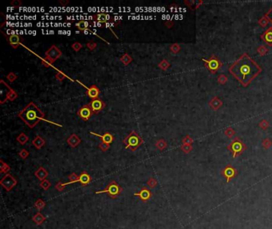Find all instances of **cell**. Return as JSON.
<instances>
[{
    "label": "cell",
    "mask_w": 272,
    "mask_h": 229,
    "mask_svg": "<svg viewBox=\"0 0 272 229\" xmlns=\"http://www.w3.org/2000/svg\"><path fill=\"white\" fill-rule=\"evenodd\" d=\"M229 72L243 86L247 87L260 72L262 69L255 61L243 53L229 67Z\"/></svg>",
    "instance_id": "6da1fadb"
},
{
    "label": "cell",
    "mask_w": 272,
    "mask_h": 229,
    "mask_svg": "<svg viewBox=\"0 0 272 229\" xmlns=\"http://www.w3.org/2000/svg\"><path fill=\"white\" fill-rule=\"evenodd\" d=\"M18 117L20 118L30 129H33L45 118V113L35 103L30 102L18 114Z\"/></svg>",
    "instance_id": "7a4b0ae2"
},
{
    "label": "cell",
    "mask_w": 272,
    "mask_h": 229,
    "mask_svg": "<svg viewBox=\"0 0 272 229\" xmlns=\"http://www.w3.org/2000/svg\"><path fill=\"white\" fill-rule=\"evenodd\" d=\"M126 149H129L131 151H136L144 143V140L135 131H132L123 140Z\"/></svg>",
    "instance_id": "3957f363"
},
{
    "label": "cell",
    "mask_w": 272,
    "mask_h": 229,
    "mask_svg": "<svg viewBox=\"0 0 272 229\" xmlns=\"http://www.w3.org/2000/svg\"><path fill=\"white\" fill-rule=\"evenodd\" d=\"M122 188L118 185V182H116V181H111L107 185V186L105 187V189L100 190V191H97L95 193L96 194L106 193L111 199H116L121 194V193L122 192Z\"/></svg>",
    "instance_id": "277c9868"
},
{
    "label": "cell",
    "mask_w": 272,
    "mask_h": 229,
    "mask_svg": "<svg viewBox=\"0 0 272 229\" xmlns=\"http://www.w3.org/2000/svg\"><path fill=\"white\" fill-rule=\"evenodd\" d=\"M227 149L232 152V157L236 158L247 149V147L240 139L236 138L234 140H232L231 143L228 145Z\"/></svg>",
    "instance_id": "5b68a950"
},
{
    "label": "cell",
    "mask_w": 272,
    "mask_h": 229,
    "mask_svg": "<svg viewBox=\"0 0 272 229\" xmlns=\"http://www.w3.org/2000/svg\"><path fill=\"white\" fill-rule=\"evenodd\" d=\"M45 55V60L49 61L50 64H53L55 61H57L59 57H61V56L62 55V51H61L56 45H52V46L46 52Z\"/></svg>",
    "instance_id": "8992f818"
},
{
    "label": "cell",
    "mask_w": 272,
    "mask_h": 229,
    "mask_svg": "<svg viewBox=\"0 0 272 229\" xmlns=\"http://www.w3.org/2000/svg\"><path fill=\"white\" fill-rule=\"evenodd\" d=\"M17 180L15 179V177H13L11 174H7L0 181V185L7 192H10V190L17 185Z\"/></svg>",
    "instance_id": "52a82bcc"
},
{
    "label": "cell",
    "mask_w": 272,
    "mask_h": 229,
    "mask_svg": "<svg viewBox=\"0 0 272 229\" xmlns=\"http://www.w3.org/2000/svg\"><path fill=\"white\" fill-rule=\"evenodd\" d=\"M203 61H204L206 68H207V69L209 70L212 73H215V72L220 69V66H221V62L219 61V59H218L217 57H215V56H212V57H210L209 59H207V60L203 59Z\"/></svg>",
    "instance_id": "ba28073f"
},
{
    "label": "cell",
    "mask_w": 272,
    "mask_h": 229,
    "mask_svg": "<svg viewBox=\"0 0 272 229\" xmlns=\"http://www.w3.org/2000/svg\"><path fill=\"white\" fill-rule=\"evenodd\" d=\"M77 114L78 116L83 120V121H88L90 120V118L92 117V115L93 114L91 107H90V104H85L83 107H82L80 109L77 111Z\"/></svg>",
    "instance_id": "9c48e42d"
},
{
    "label": "cell",
    "mask_w": 272,
    "mask_h": 229,
    "mask_svg": "<svg viewBox=\"0 0 272 229\" xmlns=\"http://www.w3.org/2000/svg\"><path fill=\"white\" fill-rule=\"evenodd\" d=\"M222 174L226 178L227 183H229L237 175V170L231 165H227L222 170Z\"/></svg>",
    "instance_id": "30bf717a"
},
{
    "label": "cell",
    "mask_w": 272,
    "mask_h": 229,
    "mask_svg": "<svg viewBox=\"0 0 272 229\" xmlns=\"http://www.w3.org/2000/svg\"><path fill=\"white\" fill-rule=\"evenodd\" d=\"M0 93H1V100H0V104H3L4 103L7 101V95L9 94V92L11 90V88L9 85L5 83V81L3 80H0Z\"/></svg>",
    "instance_id": "8fae6325"
},
{
    "label": "cell",
    "mask_w": 272,
    "mask_h": 229,
    "mask_svg": "<svg viewBox=\"0 0 272 229\" xmlns=\"http://www.w3.org/2000/svg\"><path fill=\"white\" fill-rule=\"evenodd\" d=\"M90 105L91 109H92L93 114H98L101 111H102L105 107V104L104 101L100 100L99 98L96 100H93L90 102Z\"/></svg>",
    "instance_id": "7c38bea8"
},
{
    "label": "cell",
    "mask_w": 272,
    "mask_h": 229,
    "mask_svg": "<svg viewBox=\"0 0 272 229\" xmlns=\"http://www.w3.org/2000/svg\"><path fill=\"white\" fill-rule=\"evenodd\" d=\"M6 39L13 49H17L23 42V37L18 34H10L9 36H7Z\"/></svg>",
    "instance_id": "4fadbf2b"
},
{
    "label": "cell",
    "mask_w": 272,
    "mask_h": 229,
    "mask_svg": "<svg viewBox=\"0 0 272 229\" xmlns=\"http://www.w3.org/2000/svg\"><path fill=\"white\" fill-rule=\"evenodd\" d=\"M92 18L94 20V22L99 23H110V22H114L113 18L109 14H104V13H101V14H97V15H93L92 16Z\"/></svg>",
    "instance_id": "5bb4252c"
},
{
    "label": "cell",
    "mask_w": 272,
    "mask_h": 229,
    "mask_svg": "<svg viewBox=\"0 0 272 229\" xmlns=\"http://www.w3.org/2000/svg\"><path fill=\"white\" fill-rule=\"evenodd\" d=\"M134 196L139 197L143 202H147L148 201H149L151 199L152 193L150 189H147V187L144 186L141 188V189L139 192L134 193Z\"/></svg>",
    "instance_id": "9a60e30c"
},
{
    "label": "cell",
    "mask_w": 272,
    "mask_h": 229,
    "mask_svg": "<svg viewBox=\"0 0 272 229\" xmlns=\"http://www.w3.org/2000/svg\"><path fill=\"white\" fill-rule=\"evenodd\" d=\"M101 93V90L100 88L98 87H97L95 85H91L89 88L87 89L86 92H85V94L88 97L90 98L91 100H96V99H98L99 97V96H100Z\"/></svg>",
    "instance_id": "2e32d148"
},
{
    "label": "cell",
    "mask_w": 272,
    "mask_h": 229,
    "mask_svg": "<svg viewBox=\"0 0 272 229\" xmlns=\"http://www.w3.org/2000/svg\"><path fill=\"white\" fill-rule=\"evenodd\" d=\"M92 182V177L86 171H83L79 175L78 182H80L82 186H87L90 182Z\"/></svg>",
    "instance_id": "e0dca14e"
},
{
    "label": "cell",
    "mask_w": 272,
    "mask_h": 229,
    "mask_svg": "<svg viewBox=\"0 0 272 229\" xmlns=\"http://www.w3.org/2000/svg\"><path fill=\"white\" fill-rule=\"evenodd\" d=\"M66 142H67L68 145H69L71 148H75V147H77L78 145L80 144L81 142H82V140H81L80 138L78 137L76 134H72L70 137L68 138L67 140H66Z\"/></svg>",
    "instance_id": "ac0fdd59"
},
{
    "label": "cell",
    "mask_w": 272,
    "mask_h": 229,
    "mask_svg": "<svg viewBox=\"0 0 272 229\" xmlns=\"http://www.w3.org/2000/svg\"><path fill=\"white\" fill-rule=\"evenodd\" d=\"M261 38L262 40L266 44H267L270 46H272V26L268 28L266 31H265L262 35H261Z\"/></svg>",
    "instance_id": "d6986e66"
},
{
    "label": "cell",
    "mask_w": 272,
    "mask_h": 229,
    "mask_svg": "<svg viewBox=\"0 0 272 229\" xmlns=\"http://www.w3.org/2000/svg\"><path fill=\"white\" fill-rule=\"evenodd\" d=\"M90 134L97 135V136H98V137H100L101 139V142H105V143H108V144L112 143V141L114 140V137H113V135H112L111 133H110V132H105V134H103L102 135L95 134V133H93V132H90Z\"/></svg>",
    "instance_id": "ffe728a7"
},
{
    "label": "cell",
    "mask_w": 272,
    "mask_h": 229,
    "mask_svg": "<svg viewBox=\"0 0 272 229\" xmlns=\"http://www.w3.org/2000/svg\"><path fill=\"white\" fill-rule=\"evenodd\" d=\"M35 177H37L39 181L43 182V181L46 180V178L48 177L49 173H48V171L45 168H43V166H40L36 170V172L35 173Z\"/></svg>",
    "instance_id": "44dd1931"
},
{
    "label": "cell",
    "mask_w": 272,
    "mask_h": 229,
    "mask_svg": "<svg viewBox=\"0 0 272 229\" xmlns=\"http://www.w3.org/2000/svg\"><path fill=\"white\" fill-rule=\"evenodd\" d=\"M32 144L36 149L40 150L45 146L46 141L44 139H43V138L41 137L40 135H37V136L33 139Z\"/></svg>",
    "instance_id": "7402d4cb"
},
{
    "label": "cell",
    "mask_w": 272,
    "mask_h": 229,
    "mask_svg": "<svg viewBox=\"0 0 272 229\" xmlns=\"http://www.w3.org/2000/svg\"><path fill=\"white\" fill-rule=\"evenodd\" d=\"M91 25V23L87 21H79L78 23H76V27L81 31H85V30H89V27Z\"/></svg>",
    "instance_id": "603a6c76"
},
{
    "label": "cell",
    "mask_w": 272,
    "mask_h": 229,
    "mask_svg": "<svg viewBox=\"0 0 272 229\" xmlns=\"http://www.w3.org/2000/svg\"><path fill=\"white\" fill-rule=\"evenodd\" d=\"M46 220V218L39 212H37V213L32 217V220L35 222L37 225H41L43 222H45Z\"/></svg>",
    "instance_id": "cb8c5ba5"
},
{
    "label": "cell",
    "mask_w": 272,
    "mask_h": 229,
    "mask_svg": "<svg viewBox=\"0 0 272 229\" xmlns=\"http://www.w3.org/2000/svg\"><path fill=\"white\" fill-rule=\"evenodd\" d=\"M120 61L122 62V64L125 66H127L130 64V63L132 61V58L131 57L129 54H128V53H125L124 55L121 56V57L120 58Z\"/></svg>",
    "instance_id": "d4e9b609"
},
{
    "label": "cell",
    "mask_w": 272,
    "mask_h": 229,
    "mask_svg": "<svg viewBox=\"0 0 272 229\" xmlns=\"http://www.w3.org/2000/svg\"><path fill=\"white\" fill-rule=\"evenodd\" d=\"M155 146H156V147H157L159 150H160V151H163V150H164L167 147L168 144H167V142H165L164 139H159L156 142V143H155Z\"/></svg>",
    "instance_id": "484cf974"
},
{
    "label": "cell",
    "mask_w": 272,
    "mask_h": 229,
    "mask_svg": "<svg viewBox=\"0 0 272 229\" xmlns=\"http://www.w3.org/2000/svg\"><path fill=\"white\" fill-rule=\"evenodd\" d=\"M0 163H1V166H0V170H1V173L2 174H8V172L10 171V166L8 164H7L6 162H4L3 160H0Z\"/></svg>",
    "instance_id": "4316f807"
},
{
    "label": "cell",
    "mask_w": 272,
    "mask_h": 229,
    "mask_svg": "<svg viewBox=\"0 0 272 229\" xmlns=\"http://www.w3.org/2000/svg\"><path fill=\"white\" fill-rule=\"evenodd\" d=\"M16 139H17L18 142H19L21 145H24L28 142L29 137L26 134H24V133H21L20 135L18 136Z\"/></svg>",
    "instance_id": "83f0119b"
},
{
    "label": "cell",
    "mask_w": 272,
    "mask_h": 229,
    "mask_svg": "<svg viewBox=\"0 0 272 229\" xmlns=\"http://www.w3.org/2000/svg\"><path fill=\"white\" fill-rule=\"evenodd\" d=\"M69 180H70V181L65 183L66 185H67L74 184V183H76V182H78V180H79V175L76 174L75 173H72V174L69 176Z\"/></svg>",
    "instance_id": "f1b7e54d"
},
{
    "label": "cell",
    "mask_w": 272,
    "mask_h": 229,
    "mask_svg": "<svg viewBox=\"0 0 272 229\" xmlns=\"http://www.w3.org/2000/svg\"><path fill=\"white\" fill-rule=\"evenodd\" d=\"M46 206V202L44 201H43L42 199H38L37 200L35 203V207L36 209L38 210V211H41L42 209Z\"/></svg>",
    "instance_id": "f546056e"
},
{
    "label": "cell",
    "mask_w": 272,
    "mask_h": 229,
    "mask_svg": "<svg viewBox=\"0 0 272 229\" xmlns=\"http://www.w3.org/2000/svg\"><path fill=\"white\" fill-rule=\"evenodd\" d=\"M158 67L163 71H166V70L170 67V64L168 63L167 60H162L159 64H158Z\"/></svg>",
    "instance_id": "4dcf8cb0"
},
{
    "label": "cell",
    "mask_w": 272,
    "mask_h": 229,
    "mask_svg": "<svg viewBox=\"0 0 272 229\" xmlns=\"http://www.w3.org/2000/svg\"><path fill=\"white\" fill-rule=\"evenodd\" d=\"M147 185L149 187L150 189H154L157 185V181L153 177H150L149 179L147 181Z\"/></svg>",
    "instance_id": "1f68e13d"
},
{
    "label": "cell",
    "mask_w": 272,
    "mask_h": 229,
    "mask_svg": "<svg viewBox=\"0 0 272 229\" xmlns=\"http://www.w3.org/2000/svg\"><path fill=\"white\" fill-rule=\"evenodd\" d=\"M40 186L43 188L44 190H48V189H50V186H51V183H50L48 180H44L43 182H40Z\"/></svg>",
    "instance_id": "d6a6232c"
},
{
    "label": "cell",
    "mask_w": 272,
    "mask_h": 229,
    "mask_svg": "<svg viewBox=\"0 0 272 229\" xmlns=\"http://www.w3.org/2000/svg\"><path fill=\"white\" fill-rule=\"evenodd\" d=\"M65 186H66V185L65 183H62V182H58L57 184L55 185V189L57 190V191H59V192H62L63 191L64 189H65Z\"/></svg>",
    "instance_id": "836d02e7"
},
{
    "label": "cell",
    "mask_w": 272,
    "mask_h": 229,
    "mask_svg": "<svg viewBox=\"0 0 272 229\" xmlns=\"http://www.w3.org/2000/svg\"><path fill=\"white\" fill-rule=\"evenodd\" d=\"M29 155H30V153H29L28 150H26V149L21 150L20 152L18 153V156H19L21 158H23V159H26V158L29 157Z\"/></svg>",
    "instance_id": "e575fe53"
},
{
    "label": "cell",
    "mask_w": 272,
    "mask_h": 229,
    "mask_svg": "<svg viewBox=\"0 0 272 229\" xmlns=\"http://www.w3.org/2000/svg\"><path fill=\"white\" fill-rule=\"evenodd\" d=\"M98 147H99V149H100L101 150H102L103 152H106L108 150L110 149V144H108V143H105V142H101Z\"/></svg>",
    "instance_id": "d590c367"
},
{
    "label": "cell",
    "mask_w": 272,
    "mask_h": 229,
    "mask_svg": "<svg viewBox=\"0 0 272 229\" xmlns=\"http://www.w3.org/2000/svg\"><path fill=\"white\" fill-rule=\"evenodd\" d=\"M17 75L15 74V73H14V72H10V73H9V74L7 75V79L8 80H9V81H10V82H14V81H15V80H16V79H17Z\"/></svg>",
    "instance_id": "8d00e7d4"
},
{
    "label": "cell",
    "mask_w": 272,
    "mask_h": 229,
    "mask_svg": "<svg viewBox=\"0 0 272 229\" xmlns=\"http://www.w3.org/2000/svg\"><path fill=\"white\" fill-rule=\"evenodd\" d=\"M180 45H178V44H173L170 46V50L172 51V53H177L179 51H180Z\"/></svg>",
    "instance_id": "74e56055"
},
{
    "label": "cell",
    "mask_w": 272,
    "mask_h": 229,
    "mask_svg": "<svg viewBox=\"0 0 272 229\" xmlns=\"http://www.w3.org/2000/svg\"><path fill=\"white\" fill-rule=\"evenodd\" d=\"M71 47H72V49L74 50V51L78 52V51L82 48V45L80 42H74L72 45H71Z\"/></svg>",
    "instance_id": "f35d334b"
},
{
    "label": "cell",
    "mask_w": 272,
    "mask_h": 229,
    "mask_svg": "<svg viewBox=\"0 0 272 229\" xmlns=\"http://www.w3.org/2000/svg\"><path fill=\"white\" fill-rule=\"evenodd\" d=\"M86 47H87L90 50L93 51V50H94L95 49H96V47H97V44H96L94 42L90 41V42H88L87 44H86Z\"/></svg>",
    "instance_id": "ab89813d"
},
{
    "label": "cell",
    "mask_w": 272,
    "mask_h": 229,
    "mask_svg": "<svg viewBox=\"0 0 272 229\" xmlns=\"http://www.w3.org/2000/svg\"><path fill=\"white\" fill-rule=\"evenodd\" d=\"M192 147L191 145H186V144H183V146L181 147V150H182L183 151L185 152V153H189L191 150H192Z\"/></svg>",
    "instance_id": "60d3db41"
},
{
    "label": "cell",
    "mask_w": 272,
    "mask_h": 229,
    "mask_svg": "<svg viewBox=\"0 0 272 229\" xmlns=\"http://www.w3.org/2000/svg\"><path fill=\"white\" fill-rule=\"evenodd\" d=\"M55 78H56L58 81L62 82V81L65 79V75L63 74V73H62L61 72H57V74H56V76H55Z\"/></svg>",
    "instance_id": "b9f144b4"
},
{
    "label": "cell",
    "mask_w": 272,
    "mask_h": 229,
    "mask_svg": "<svg viewBox=\"0 0 272 229\" xmlns=\"http://www.w3.org/2000/svg\"><path fill=\"white\" fill-rule=\"evenodd\" d=\"M265 18H267V20H268L269 23H271L272 24V7L271 8V9L268 10V12L266 14V15H265Z\"/></svg>",
    "instance_id": "7bdbcfd3"
},
{
    "label": "cell",
    "mask_w": 272,
    "mask_h": 229,
    "mask_svg": "<svg viewBox=\"0 0 272 229\" xmlns=\"http://www.w3.org/2000/svg\"><path fill=\"white\" fill-rule=\"evenodd\" d=\"M10 5L14 7L15 8H18L22 5V2L20 0H13L12 2L10 3Z\"/></svg>",
    "instance_id": "ee69618b"
},
{
    "label": "cell",
    "mask_w": 272,
    "mask_h": 229,
    "mask_svg": "<svg viewBox=\"0 0 272 229\" xmlns=\"http://www.w3.org/2000/svg\"><path fill=\"white\" fill-rule=\"evenodd\" d=\"M183 144H186V145H191V143L192 142V139L189 136H186V137L182 140Z\"/></svg>",
    "instance_id": "f6af8a7d"
},
{
    "label": "cell",
    "mask_w": 272,
    "mask_h": 229,
    "mask_svg": "<svg viewBox=\"0 0 272 229\" xmlns=\"http://www.w3.org/2000/svg\"><path fill=\"white\" fill-rule=\"evenodd\" d=\"M262 145H263V147H264L266 149H268V148L272 145V142L270 141V139H265L264 141L262 142Z\"/></svg>",
    "instance_id": "bcb514c9"
},
{
    "label": "cell",
    "mask_w": 272,
    "mask_h": 229,
    "mask_svg": "<svg viewBox=\"0 0 272 229\" xmlns=\"http://www.w3.org/2000/svg\"><path fill=\"white\" fill-rule=\"evenodd\" d=\"M218 80H219V82L221 83V84H225L226 81L227 80V79L225 77L224 75H221V76H220V77H219Z\"/></svg>",
    "instance_id": "7dc6e473"
},
{
    "label": "cell",
    "mask_w": 272,
    "mask_h": 229,
    "mask_svg": "<svg viewBox=\"0 0 272 229\" xmlns=\"http://www.w3.org/2000/svg\"><path fill=\"white\" fill-rule=\"evenodd\" d=\"M225 135H227V137H232V135H234V131H232V129H231V128H229V129H227V131H226V132H225Z\"/></svg>",
    "instance_id": "c3c4849f"
},
{
    "label": "cell",
    "mask_w": 272,
    "mask_h": 229,
    "mask_svg": "<svg viewBox=\"0 0 272 229\" xmlns=\"http://www.w3.org/2000/svg\"><path fill=\"white\" fill-rule=\"evenodd\" d=\"M59 3H60L62 7H65V6L69 3V1H68V0H60V1H59Z\"/></svg>",
    "instance_id": "681fc988"
},
{
    "label": "cell",
    "mask_w": 272,
    "mask_h": 229,
    "mask_svg": "<svg viewBox=\"0 0 272 229\" xmlns=\"http://www.w3.org/2000/svg\"><path fill=\"white\" fill-rule=\"evenodd\" d=\"M42 62H43V65H44V66H45L46 68L50 67V65H51V64H50V63L49 62V61H47L46 60H43V61H42Z\"/></svg>",
    "instance_id": "f907efd6"
},
{
    "label": "cell",
    "mask_w": 272,
    "mask_h": 229,
    "mask_svg": "<svg viewBox=\"0 0 272 229\" xmlns=\"http://www.w3.org/2000/svg\"><path fill=\"white\" fill-rule=\"evenodd\" d=\"M165 24L168 28H171L172 26H173V23L171 22V21H166V22L165 23Z\"/></svg>",
    "instance_id": "816d5d0a"
}]
</instances>
